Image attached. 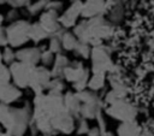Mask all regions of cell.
<instances>
[{"label": "cell", "instance_id": "14", "mask_svg": "<svg viewBox=\"0 0 154 136\" xmlns=\"http://www.w3.org/2000/svg\"><path fill=\"white\" fill-rule=\"evenodd\" d=\"M42 48L34 46V47H20L18 51H16V58L18 61H22L24 64L36 66L40 64Z\"/></svg>", "mask_w": 154, "mask_h": 136}, {"label": "cell", "instance_id": "32", "mask_svg": "<svg viewBox=\"0 0 154 136\" xmlns=\"http://www.w3.org/2000/svg\"><path fill=\"white\" fill-rule=\"evenodd\" d=\"M11 82V73L8 65L1 63L0 64V85H4L6 83Z\"/></svg>", "mask_w": 154, "mask_h": 136}, {"label": "cell", "instance_id": "44", "mask_svg": "<svg viewBox=\"0 0 154 136\" xmlns=\"http://www.w3.org/2000/svg\"><path fill=\"white\" fill-rule=\"evenodd\" d=\"M70 1H71V2H72V1H77V0H70Z\"/></svg>", "mask_w": 154, "mask_h": 136}, {"label": "cell", "instance_id": "23", "mask_svg": "<svg viewBox=\"0 0 154 136\" xmlns=\"http://www.w3.org/2000/svg\"><path fill=\"white\" fill-rule=\"evenodd\" d=\"M107 81H108V83L111 85V89H113V90H116V91H118V93H120L123 95L126 94V89H125L124 84L120 82L119 77L117 76V73L114 71L107 73Z\"/></svg>", "mask_w": 154, "mask_h": 136}, {"label": "cell", "instance_id": "19", "mask_svg": "<svg viewBox=\"0 0 154 136\" xmlns=\"http://www.w3.org/2000/svg\"><path fill=\"white\" fill-rule=\"evenodd\" d=\"M69 64H70V60H69V58H67L65 54H63V53L55 54L53 65L51 66L52 77H63L64 70L66 69V66H67Z\"/></svg>", "mask_w": 154, "mask_h": 136}, {"label": "cell", "instance_id": "20", "mask_svg": "<svg viewBox=\"0 0 154 136\" xmlns=\"http://www.w3.org/2000/svg\"><path fill=\"white\" fill-rule=\"evenodd\" d=\"M49 34L42 28V25L38 22H34L30 25V30H29V39L30 41H32L34 43H40L47 39H49Z\"/></svg>", "mask_w": 154, "mask_h": 136}, {"label": "cell", "instance_id": "10", "mask_svg": "<svg viewBox=\"0 0 154 136\" xmlns=\"http://www.w3.org/2000/svg\"><path fill=\"white\" fill-rule=\"evenodd\" d=\"M8 67L11 73V82L14 85H17L19 89L29 88V79H30L31 70L34 66L16 60L11 65H8Z\"/></svg>", "mask_w": 154, "mask_h": 136}, {"label": "cell", "instance_id": "30", "mask_svg": "<svg viewBox=\"0 0 154 136\" xmlns=\"http://www.w3.org/2000/svg\"><path fill=\"white\" fill-rule=\"evenodd\" d=\"M120 97H125V95H123V94H120V93H118V91H116V90H113V89H109V90L105 94V96L102 97L103 107L109 106L111 104L116 102V101H117L118 99H120Z\"/></svg>", "mask_w": 154, "mask_h": 136}, {"label": "cell", "instance_id": "7", "mask_svg": "<svg viewBox=\"0 0 154 136\" xmlns=\"http://www.w3.org/2000/svg\"><path fill=\"white\" fill-rule=\"evenodd\" d=\"M31 23L25 19H18L16 22L10 23L6 29V37L8 46L13 48H20L24 46L29 39V30H30Z\"/></svg>", "mask_w": 154, "mask_h": 136}, {"label": "cell", "instance_id": "22", "mask_svg": "<svg viewBox=\"0 0 154 136\" xmlns=\"http://www.w3.org/2000/svg\"><path fill=\"white\" fill-rule=\"evenodd\" d=\"M107 82V75L105 73H90V77L88 79L87 89L97 93L101 90Z\"/></svg>", "mask_w": 154, "mask_h": 136}, {"label": "cell", "instance_id": "39", "mask_svg": "<svg viewBox=\"0 0 154 136\" xmlns=\"http://www.w3.org/2000/svg\"><path fill=\"white\" fill-rule=\"evenodd\" d=\"M101 136H117V135L113 134V132H111V131H108V130H106V131L101 132Z\"/></svg>", "mask_w": 154, "mask_h": 136}, {"label": "cell", "instance_id": "33", "mask_svg": "<svg viewBox=\"0 0 154 136\" xmlns=\"http://www.w3.org/2000/svg\"><path fill=\"white\" fill-rule=\"evenodd\" d=\"M95 120H96V126L99 128V130H100L101 132H103V131L107 130V129H106V120H105V118H103V110L97 113Z\"/></svg>", "mask_w": 154, "mask_h": 136}, {"label": "cell", "instance_id": "28", "mask_svg": "<svg viewBox=\"0 0 154 136\" xmlns=\"http://www.w3.org/2000/svg\"><path fill=\"white\" fill-rule=\"evenodd\" d=\"M90 130V126L88 124V119L83 118V117H78L76 118V129L75 132L78 136H85Z\"/></svg>", "mask_w": 154, "mask_h": 136}, {"label": "cell", "instance_id": "38", "mask_svg": "<svg viewBox=\"0 0 154 136\" xmlns=\"http://www.w3.org/2000/svg\"><path fill=\"white\" fill-rule=\"evenodd\" d=\"M85 136H101V131L99 130L97 126H94V128H90L89 132Z\"/></svg>", "mask_w": 154, "mask_h": 136}, {"label": "cell", "instance_id": "11", "mask_svg": "<svg viewBox=\"0 0 154 136\" xmlns=\"http://www.w3.org/2000/svg\"><path fill=\"white\" fill-rule=\"evenodd\" d=\"M51 124L55 134L71 135L76 129V118L70 114L66 110L60 111L51 119Z\"/></svg>", "mask_w": 154, "mask_h": 136}, {"label": "cell", "instance_id": "27", "mask_svg": "<svg viewBox=\"0 0 154 136\" xmlns=\"http://www.w3.org/2000/svg\"><path fill=\"white\" fill-rule=\"evenodd\" d=\"M73 53L81 59H89L90 58V53H91V46L89 43H87V42L79 41L78 45L76 46Z\"/></svg>", "mask_w": 154, "mask_h": 136}, {"label": "cell", "instance_id": "45", "mask_svg": "<svg viewBox=\"0 0 154 136\" xmlns=\"http://www.w3.org/2000/svg\"><path fill=\"white\" fill-rule=\"evenodd\" d=\"M0 131H1V126H0Z\"/></svg>", "mask_w": 154, "mask_h": 136}, {"label": "cell", "instance_id": "21", "mask_svg": "<svg viewBox=\"0 0 154 136\" xmlns=\"http://www.w3.org/2000/svg\"><path fill=\"white\" fill-rule=\"evenodd\" d=\"M60 41H61L63 49L66 51V52H73L75 48H76V46L79 42V40L77 39V36L72 31L66 30V29L60 34Z\"/></svg>", "mask_w": 154, "mask_h": 136}, {"label": "cell", "instance_id": "24", "mask_svg": "<svg viewBox=\"0 0 154 136\" xmlns=\"http://www.w3.org/2000/svg\"><path fill=\"white\" fill-rule=\"evenodd\" d=\"M47 91H52V93H59V94H64L66 91V84H65V79L63 77H53L49 82L48 89Z\"/></svg>", "mask_w": 154, "mask_h": 136}, {"label": "cell", "instance_id": "3", "mask_svg": "<svg viewBox=\"0 0 154 136\" xmlns=\"http://www.w3.org/2000/svg\"><path fill=\"white\" fill-rule=\"evenodd\" d=\"M72 32L79 41L87 42L94 47L102 45L103 40L111 37L113 32V25L102 16H97L78 22L72 28Z\"/></svg>", "mask_w": 154, "mask_h": 136}, {"label": "cell", "instance_id": "36", "mask_svg": "<svg viewBox=\"0 0 154 136\" xmlns=\"http://www.w3.org/2000/svg\"><path fill=\"white\" fill-rule=\"evenodd\" d=\"M19 13H18V11H17V8H11L8 12H7V14L5 16V20H7V22H10V23H12V22H16V20H18L19 18Z\"/></svg>", "mask_w": 154, "mask_h": 136}, {"label": "cell", "instance_id": "18", "mask_svg": "<svg viewBox=\"0 0 154 136\" xmlns=\"http://www.w3.org/2000/svg\"><path fill=\"white\" fill-rule=\"evenodd\" d=\"M140 125L136 120H128V122H120L117 126L116 135L117 136H140L141 134Z\"/></svg>", "mask_w": 154, "mask_h": 136}, {"label": "cell", "instance_id": "13", "mask_svg": "<svg viewBox=\"0 0 154 136\" xmlns=\"http://www.w3.org/2000/svg\"><path fill=\"white\" fill-rule=\"evenodd\" d=\"M37 22L49 34V36L59 34L64 29L59 23V13L52 10H45L43 12H41Z\"/></svg>", "mask_w": 154, "mask_h": 136}, {"label": "cell", "instance_id": "42", "mask_svg": "<svg viewBox=\"0 0 154 136\" xmlns=\"http://www.w3.org/2000/svg\"><path fill=\"white\" fill-rule=\"evenodd\" d=\"M2 63V49H1V47H0V64Z\"/></svg>", "mask_w": 154, "mask_h": 136}, {"label": "cell", "instance_id": "31", "mask_svg": "<svg viewBox=\"0 0 154 136\" xmlns=\"http://www.w3.org/2000/svg\"><path fill=\"white\" fill-rule=\"evenodd\" d=\"M54 58H55V54L52 53L48 48L47 49H42L41 52V58H40V64L46 66V67H49L53 65V61H54Z\"/></svg>", "mask_w": 154, "mask_h": 136}, {"label": "cell", "instance_id": "46", "mask_svg": "<svg viewBox=\"0 0 154 136\" xmlns=\"http://www.w3.org/2000/svg\"><path fill=\"white\" fill-rule=\"evenodd\" d=\"M76 136H78V135H76Z\"/></svg>", "mask_w": 154, "mask_h": 136}, {"label": "cell", "instance_id": "43", "mask_svg": "<svg viewBox=\"0 0 154 136\" xmlns=\"http://www.w3.org/2000/svg\"><path fill=\"white\" fill-rule=\"evenodd\" d=\"M5 2H6V0H0V5L1 4H5Z\"/></svg>", "mask_w": 154, "mask_h": 136}, {"label": "cell", "instance_id": "2", "mask_svg": "<svg viewBox=\"0 0 154 136\" xmlns=\"http://www.w3.org/2000/svg\"><path fill=\"white\" fill-rule=\"evenodd\" d=\"M32 114V106L26 104L23 107H13L0 102V126L11 136H24L29 129Z\"/></svg>", "mask_w": 154, "mask_h": 136}, {"label": "cell", "instance_id": "37", "mask_svg": "<svg viewBox=\"0 0 154 136\" xmlns=\"http://www.w3.org/2000/svg\"><path fill=\"white\" fill-rule=\"evenodd\" d=\"M8 46L7 43V37H6V29L4 26H0V47Z\"/></svg>", "mask_w": 154, "mask_h": 136}, {"label": "cell", "instance_id": "12", "mask_svg": "<svg viewBox=\"0 0 154 136\" xmlns=\"http://www.w3.org/2000/svg\"><path fill=\"white\" fill-rule=\"evenodd\" d=\"M82 6H83L82 0L72 1L70 6L65 8L63 13L59 14V23L61 28L69 30V29H72L78 23L79 17H82Z\"/></svg>", "mask_w": 154, "mask_h": 136}, {"label": "cell", "instance_id": "34", "mask_svg": "<svg viewBox=\"0 0 154 136\" xmlns=\"http://www.w3.org/2000/svg\"><path fill=\"white\" fill-rule=\"evenodd\" d=\"M63 2L60 0H49L48 4H47V7L46 10H52V11H55L59 13V11L63 10Z\"/></svg>", "mask_w": 154, "mask_h": 136}, {"label": "cell", "instance_id": "1", "mask_svg": "<svg viewBox=\"0 0 154 136\" xmlns=\"http://www.w3.org/2000/svg\"><path fill=\"white\" fill-rule=\"evenodd\" d=\"M64 110L65 106L63 94L46 91L34 95L31 123L36 126L37 131L42 134V136H54L55 131L52 128L51 119Z\"/></svg>", "mask_w": 154, "mask_h": 136}, {"label": "cell", "instance_id": "6", "mask_svg": "<svg viewBox=\"0 0 154 136\" xmlns=\"http://www.w3.org/2000/svg\"><path fill=\"white\" fill-rule=\"evenodd\" d=\"M90 72L91 73H109L114 71V65L111 59V52L107 46L99 45L91 47L90 53Z\"/></svg>", "mask_w": 154, "mask_h": 136}, {"label": "cell", "instance_id": "35", "mask_svg": "<svg viewBox=\"0 0 154 136\" xmlns=\"http://www.w3.org/2000/svg\"><path fill=\"white\" fill-rule=\"evenodd\" d=\"M32 0H6V4H8L11 7L13 8H18V7H23V6H28Z\"/></svg>", "mask_w": 154, "mask_h": 136}, {"label": "cell", "instance_id": "8", "mask_svg": "<svg viewBox=\"0 0 154 136\" xmlns=\"http://www.w3.org/2000/svg\"><path fill=\"white\" fill-rule=\"evenodd\" d=\"M103 113L120 123V122L135 120L137 116V110L125 97H120L109 106L103 107Z\"/></svg>", "mask_w": 154, "mask_h": 136}, {"label": "cell", "instance_id": "16", "mask_svg": "<svg viewBox=\"0 0 154 136\" xmlns=\"http://www.w3.org/2000/svg\"><path fill=\"white\" fill-rule=\"evenodd\" d=\"M22 96V89L14 85L12 82L0 85V102L6 105H12L18 101Z\"/></svg>", "mask_w": 154, "mask_h": 136}, {"label": "cell", "instance_id": "25", "mask_svg": "<svg viewBox=\"0 0 154 136\" xmlns=\"http://www.w3.org/2000/svg\"><path fill=\"white\" fill-rule=\"evenodd\" d=\"M49 0H35V1H31L28 6H26V11L29 12V14L31 16H35L37 13H41L46 10L47 7V4H48Z\"/></svg>", "mask_w": 154, "mask_h": 136}, {"label": "cell", "instance_id": "4", "mask_svg": "<svg viewBox=\"0 0 154 136\" xmlns=\"http://www.w3.org/2000/svg\"><path fill=\"white\" fill-rule=\"evenodd\" d=\"M90 70L85 67V65L81 60L70 61L63 73V78L65 82L70 83L73 91H82L87 89L88 79L90 77Z\"/></svg>", "mask_w": 154, "mask_h": 136}, {"label": "cell", "instance_id": "29", "mask_svg": "<svg viewBox=\"0 0 154 136\" xmlns=\"http://www.w3.org/2000/svg\"><path fill=\"white\" fill-rule=\"evenodd\" d=\"M2 49V63L6 65H11L17 60L16 58V51L11 46H5L1 48Z\"/></svg>", "mask_w": 154, "mask_h": 136}, {"label": "cell", "instance_id": "17", "mask_svg": "<svg viewBox=\"0 0 154 136\" xmlns=\"http://www.w3.org/2000/svg\"><path fill=\"white\" fill-rule=\"evenodd\" d=\"M63 99H64V106L65 110L72 114L75 118L79 117V111H81V102L77 97L76 91L73 90H66L63 94Z\"/></svg>", "mask_w": 154, "mask_h": 136}, {"label": "cell", "instance_id": "26", "mask_svg": "<svg viewBox=\"0 0 154 136\" xmlns=\"http://www.w3.org/2000/svg\"><path fill=\"white\" fill-rule=\"evenodd\" d=\"M64 30H65V29H63L59 34H55V35H53V36L49 37L47 48H48L52 53H54V54L61 53V51H63V46H61V41H60V34H61Z\"/></svg>", "mask_w": 154, "mask_h": 136}, {"label": "cell", "instance_id": "40", "mask_svg": "<svg viewBox=\"0 0 154 136\" xmlns=\"http://www.w3.org/2000/svg\"><path fill=\"white\" fill-rule=\"evenodd\" d=\"M4 20H5V17L0 13V26H2V23H4Z\"/></svg>", "mask_w": 154, "mask_h": 136}, {"label": "cell", "instance_id": "5", "mask_svg": "<svg viewBox=\"0 0 154 136\" xmlns=\"http://www.w3.org/2000/svg\"><path fill=\"white\" fill-rule=\"evenodd\" d=\"M77 97L81 102V111L79 117L85 119H95L97 113L103 110L102 99L95 93L89 89H84L82 91H76Z\"/></svg>", "mask_w": 154, "mask_h": 136}, {"label": "cell", "instance_id": "41", "mask_svg": "<svg viewBox=\"0 0 154 136\" xmlns=\"http://www.w3.org/2000/svg\"><path fill=\"white\" fill-rule=\"evenodd\" d=\"M0 136H11V135L7 134L6 131H2V130H1V131H0Z\"/></svg>", "mask_w": 154, "mask_h": 136}, {"label": "cell", "instance_id": "15", "mask_svg": "<svg viewBox=\"0 0 154 136\" xmlns=\"http://www.w3.org/2000/svg\"><path fill=\"white\" fill-rule=\"evenodd\" d=\"M106 8V0H84L82 6V18L88 19L101 16Z\"/></svg>", "mask_w": 154, "mask_h": 136}, {"label": "cell", "instance_id": "9", "mask_svg": "<svg viewBox=\"0 0 154 136\" xmlns=\"http://www.w3.org/2000/svg\"><path fill=\"white\" fill-rule=\"evenodd\" d=\"M52 78L53 77L51 73V69L38 64L34 66L31 70V75L29 79V89L34 93V95L46 93Z\"/></svg>", "mask_w": 154, "mask_h": 136}]
</instances>
